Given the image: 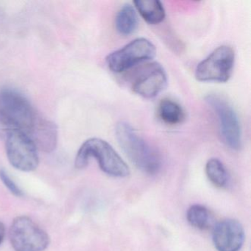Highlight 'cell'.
Masks as SVG:
<instances>
[{"label": "cell", "instance_id": "30bf717a", "mask_svg": "<svg viewBox=\"0 0 251 251\" xmlns=\"http://www.w3.org/2000/svg\"><path fill=\"white\" fill-rule=\"evenodd\" d=\"M212 239L218 251H239L245 241V230L239 221L227 219L215 225Z\"/></svg>", "mask_w": 251, "mask_h": 251}, {"label": "cell", "instance_id": "6da1fadb", "mask_svg": "<svg viewBox=\"0 0 251 251\" xmlns=\"http://www.w3.org/2000/svg\"><path fill=\"white\" fill-rule=\"evenodd\" d=\"M42 119L25 97L13 89L0 90V136L17 130L31 138Z\"/></svg>", "mask_w": 251, "mask_h": 251}, {"label": "cell", "instance_id": "ba28073f", "mask_svg": "<svg viewBox=\"0 0 251 251\" xmlns=\"http://www.w3.org/2000/svg\"><path fill=\"white\" fill-rule=\"evenodd\" d=\"M9 237L15 251H44L50 244L46 231L26 216L14 219L10 227Z\"/></svg>", "mask_w": 251, "mask_h": 251}, {"label": "cell", "instance_id": "9a60e30c", "mask_svg": "<svg viewBox=\"0 0 251 251\" xmlns=\"http://www.w3.org/2000/svg\"><path fill=\"white\" fill-rule=\"evenodd\" d=\"M186 218L191 226L200 230L208 228L209 226V211L203 205H193L188 209Z\"/></svg>", "mask_w": 251, "mask_h": 251}, {"label": "cell", "instance_id": "5b68a950", "mask_svg": "<svg viewBox=\"0 0 251 251\" xmlns=\"http://www.w3.org/2000/svg\"><path fill=\"white\" fill-rule=\"evenodd\" d=\"M156 55L155 45L145 38H138L110 53L105 58L108 69L113 73H122L135 66L153 59Z\"/></svg>", "mask_w": 251, "mask_h": 251}, {"label": "cell", "instance_id": "277c9868", "mask_svg": "<svg viewBox=\"0 0 251 251\" xmlns=\"http://www.w3.org/2000/svg\"><path fill=\"white\" fill-rule=\"evenodd\" d=\"M5 140L8 161L23 172H31L39 165L38 149L30 136L20 130H9L1 135Z\"/></svg>", "mask_w": 251, "mask_h": 251}, {"label": "cell", "instance_id": "5bb4252c", "mask_svg": "<svg viewBox=\"0 0 251 251\" xmlns=\"http://www.w3.org/2000/svg\"><path fill=\"white\" fill-rule=\"evenodd\" d=\"M205 173L210 181L216 186L223 187L227 184L228 180L227 170L218 158L208 160L205 165Z\"/></svg>", "mask_w": 251, "mask_h": 251}, {"label": "cell", "instance_id": "4fadbf2b", "mask_svg": "<svg viewBox=\"0 0 251 251\" xmlns=\"http://www.w3.org/2000/svg\"><path fill=\"white\" fill-rule=\"evenodd\" d=\"M158 114L161 121L170 126L180 124L185 119V113L182 107L170 99H164L160 102Z\"/></svg>", "mask_w": 251, "mask_h": 251}, {"label": "cell", "instance_id": "9c48e42d", "mask_svg": "<svg viewBox=\"0 0 251 251\" xmlns=\"http://www.w3.org/2000/svg\"><path fill=\"white\" fill-rule=\"evenodd\" d=\"M167 85V73L164 67L157 62L145 64L132 77V91L146 99L158 96Z\"/></svg>", "mask_w": 251, "mask_h": 251}, {"label": "cell", "instance_id": "e0dca14e", "mask_svg": "<svg viewBox=\"0 0 251 251\" xmlns=\"http://www.w3.org/2000/svg\"><path fill=\"white\" fill-rule=\"evenodd\" d=\"M5 235V227L3 223L0 222V245L2 244Z\"/></svg>", "mask_w": 251, "mask_h": 251}, {"label": "cell", "instance_id": "2e32d148", "mask_svg": "<svg viewBox=\"0 0 251 251\" xmlns=\"http://www.w3.org/2000/svg\"><path fill=\"white\" fill-rule=\"evenodd\" d=\"M0 179H1L2 183L9 189L10 192H11L13 195L17 197L23 196V191L16 184L15 182L11 179V177L8 176V173H7L5 170H0Z\"/></svg>", "mask_w": 251, "mask_h": 251}, {"label": "cell", "instance_id": "52a82bcc", "mask_svg": "<svg viewBox=\"0 0 251 251\" xmlns=\"http://www.w3.org/2000/svg\"><path fill=\"white\" fill-rule=\"evenodd\" d=\"M205 102L217 116L220 135L223 142L230 149L238 151L242 146V129L234 108L220 95H207Z\"/></svg>", "mask_w": 251, "mask_h": 251}, {"label": "cell", "instance_id": "8992f818", "mask_svg": "<svg viewBox=\"0 0 251 251\" xmlns=\"http://www.w3.org/2000/svg\"><path fill=\"white\" fill-rule=\"evenodd\" d=\"M234 63V50L227 45L219 47L198 64L195 78L201 82L226 83L231 77Z\"/></svg>", "mask_w": 251, "mask_h": 251}, {"label": "cell", "instance_id": "3957f363", "mask_svg": "<svg viewBox=\"0 0 251 251\" xmlns=\"http://www.w3.org/2000/svg\"><path fill=\"white\" fill-rule=\"evenodd\" d=\"M90 158H96L101 170L108 176L125 177L130 175L127 164L113 147L103 139L92 138L82 145L76 155V168H85Z\"/></svg>", "mask_w": 251, "mask_h": 251}, {"label": "cell", "instance_id": "8fae6325", "mask_svg": "<svg viewBox=\"0 0 251 251\" xmlns=\"http://www.w3.org/2000/svg\"><path fill=\"white\" fill-rule=\"evenodd\" d=\"M133 4L135 9L148 24L155 25L165 19V9L158 0H136Z\"/></svg>", "mask_w": 251, "mask_h": 251}, {"label": "cell", "instance_id": "7a4b0ae2", "mask_svg": "<svg viewBox=\"0 0 251 251\" xmlns=\"http://www.w3.org/2000/svg\"><path fill=\"white\" fill-rule=\"evenodd\" d=\"M116 138L130 161L141 171L150 175L159 171V153L141 137L129 123L121 121L116 126Z\"/></svg>", "mask_w": 251, "mask_h": 251}, {"label": "cell", "instance_id": "7c38bea8", "mask_svg": "<svg viewBox=\"0 0 251 251\" xmlns=\"http://www.w3.org/2000/svg\"><path fill=\"white\" fill-rule=\"evenodd\" d=\"M139 25L136 10L130 4H125L116 15L115 27L123 36H130L134 33Z\"/></svg>", "mask_w": 251, "mask_h": 251}]
</instances>
